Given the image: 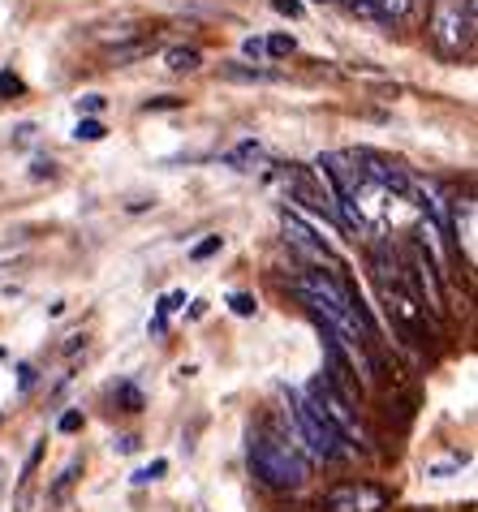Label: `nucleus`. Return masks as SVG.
Listing matches in <instances>:
<instances>
[{
  "mask_svg": "<svg viewBox=\"0 0 478 512\" xmlns=\"http://www.w3.org/2000/svg\"><path fill=\"white\" fill-rule=\"evenodd\" d=\"M306 401H311L323 418H328L336 426V435L345 439V444H358V448H367V426H362V418L354 414V405L345 401L341 392L332 388L323 375H315L311 383H306Z\"/></svg>",
  "mask_w": 478,
  "mask_h": 512,
  "instance_id": "20e7f679",
  "label": "nucleus"
},
{
  "mask_svg": "<svg viewBox=\"0 0 478 512\" xmlns=\"http://www.w3.org/2000/svg\"><path fill=\"white\" fill-rule=\"evenodd\" d=\"M35 375H39L35 366H31V362H22V366H18V388L26 392V388H31V383H35Z\"/></svg>",
  "mask_w": 478,
  "mask_h": 512,
  "instance_id": "c85d7f7f",
  "label": "nucleus"
},
{
  "mask_svg": "<svg viewBox=\"0 0 478 512\" xmlns=\"http://www.w3.org/2000/svg\"><path fill=\"white\" fill-rule=\"evenodd\" d=\"M272 9H276V13H285V18H302V13H306L302 0H272Z\"/></svg>",
  "mask_w": 478,
  "mask_h": 512,
  "instance_id": "a878e982",
  "label": "nucleus"
},
{
  "mask_svg": "<svg viewBox=\"0 0 478 512\" xmlns=\"http://www.w3.org/2000/svg\"><path fill=\"white\" fill-rule=\"evenodd\" d=\"M220 250H224V237H203L199 246L190 250V259H194V263H203V259H212V254H220Z\"/></svg>",
  "mask_w": 478,
  "mask_h": 512,
  "instance_id": "412c9836",
  "label": "nucleus"
},
{
  "mask_svg": "<svg viewBox=\"0 0 478 512\" xmlns=\"http://www.w3.org/2000/svg\"><path fill=\"white\" fill-rule=\"evenodd\" d=\"M177 108H186V99L181 95H156V99H147L143 112H177Z\"/></svg>",
  "mask_w": 478,
  "mask_h": 512,
  "instance_id": "aec40b11",
  "label": "nucleus"
},
{
  "mask_svg": "<svg viewBox=\"0 0 478 512\" xmlns=\"http://www.w3.org/2000/svg\"><path fill=\"white\" fill-rule=\"evenodd\" d=\"M199 65H203L199 48H168V69H173V74H194Z\"/></svg>",
  "mask_w": 478,
  "mask_h": 512,
  "instance_id": "4468645a",
  "label": "nucleus"
},
{
  "mask_svg": "<svg viewBox=\"0 0 478 512\" xmlns=\"http://www.w3.org/2000/svg\"><path fill=\"white\" fill-rule=\"evenodd\" d=\"M78 474H82V461H69V465L61 469V478H56V482H52V491H48V508H61V504L69 500V491H74Z\"/></svg>",
  "mask_w": 478,
  "mask_h": 512,
  "instance_id": "f8f14e48",
  "label": "nucleus"
},
{
  "mask_svg": "<svg viewBox=\"0 0 478 512\" xmlns=\"http://www.w3.org/2000/svg\"><path fill=\"white\" fill-rule=\"evenodd\" d=\"M242 52L250 56V61H263V56H267V52H263V39H246Z\"/></svg>",
  "mask_w": 478,
  "mask_h": 512,
  "instance_id": "c756f323",
  "label": "nucleus"
},
{
  "mask_svg": "<svg viewBox=\"0 0 478 512\" xmlns=\"http://www.w3.org/2000/svg\"><path fill=\"white\" fill-rule=\"evenodd\" d=\"M293 48H298V44H293V35H272V39L263 44L267 56H293Z\"/></svg>",
  "mask_w": 478,
  "mask_h": 512,
  "instance_id": "4be33fe9",
  "label": "nucleus"
},
{
  "mask_svg": "<svg viewBox=\"0 0 478 512\" xmlns=\"http://www.w3.org/2000/svg\"><path fill=\"white\" fill-rule=\"evenodd\" d=\"M224 82H280V69H255V65H220Z\"/></svg>",
  "mask_w": 478,
  "mask_h": 512,
  "instance_id": "9b49d317",
  "label": "nucleus"
},
{
  "mask_svg": "<svg viewBox=\"0 0 478 512\" xmlns=\"http://www.w3.org/2000/svg\"><path fill=\"white\" fill-rule=\"evenodd\" d=\"M164 474H168V461L160 457V461H151V465L138 469V474H134V487H147V482H156V478H164Z\"/></svg>",
  "mask_w": 478,
  "mask_h": 512,
  "instance_id": "a211bd4d",
  "label": "nucleus"
},
{
  "mask_svg": "<svg viewBox=\"0 0 478 512\" xmlns=\"http://www.w3.org/2000/svg\"><path fill=\"white\" fill-rule=\"evenodd\" d=\"M0 358H5V353H0Z\"/></svg>",
  "mask_w": 478,
  "mask_h": 512,
  "instance_id": "72a5a7b5",
  "label": "nucleus"
},
{
  "mask_svg": "<svg viewBox=\"0 0 478 512\" xmlns=\"http://www.w3.org/2000/svg\"><path fill=\"white\" fill-rule=\"evenodd\" d=\"M31 177H35V181L48 177V181H52V177H56V164H52V160H35V164H31Z\"/></svg>",
  "mask_w": 478,
  "mask_h": 512,
  "instance_id": "cd10ccee",
  "label": "nucleus"
},
{
  "mask_svg": "<svg viewBox=\"0 0 478 512\" xmlns=\"http://www.w3.org/2000/svg\"><path fill=\"white\" fill-rule=\"evenodd\" d=\"M156 52V39H138V44H125V48H112L108 61L112 65H130V61H143V56Z\"/></svg>",
  "mask_w": 478,
  "mask_h": 512,
  "instance_id": "ddd939ff",
  "label": "nucleus"
},
{
  "mask_svg": "<svg viewBox=\"0 0 478 512\" xmlns=\"http://www.w3.org/2000/svg\"><path fill=\"white\" fill-rule=\"evenodd\" d=\"M229 164L242 168V173H250L255 164H263V147H259V142H242V147L229 151Z\"/></svg>",
  "mask_w": 478,
  "mask_h": 512,
  "instance_id": "2eb2a0df",
  "label": "nucleus"
},
{
  "mask_svg": "<svg viewBox=\"0 0 478 512\" xmlns=\"http://www.w3.org/2000/svg\"><path fill=\"white\" fill-rule=\"evenodd\" d=\"M108 130H104V121H95V117H82L78 125H74V138L78 142H100Z\"/></svg>",
  "mask_w": 478,
  "mask_h": 512,
  "instance_id": "dca6fc26",
  "label": "nucleus"
},
{
  "mask_svg": "<svg viewBox=\"0 0 478 512\" xmlns=\"http://www.w3.org/2000/svg\"><path fill=\"white\" fill-rule=\"evenodd\" d=\"M384 302H388L392 323L405 327V332H423L427 327V306H418L410 284H384Z\"/></svg>",
  "mask_w": 478,
  "mask_h": 512,
  "instance_id": "9d476101",
  "label": "nucleus"
},
{
  "mask_svg": "<svg viewBox=\"0 0 478 512\" xmlns=\"http://www.w3.org/2000/svg\"><path fill=\"white\" fill-rule=\"evenodd\" d=\"M250 469H255L259 482H267V487H276V491H298V487H306V478H311V461L293 444H285V439H276L267 431L250 435Z\"/></svg>",
  "mask_w": 478,
  "mask_h": 512,
  "instance_id": "f257e3e1",
  "label": "nucleus"
},
{
  "mask_svg": "<svg viewBox=\"0 0 478 512\" xmlns=\"http://www.w3.org/2000/svg\"><path fill=\"white\" fill-rule=\"evenodd\" d=\"M349 160H354V168L371 181V186L388 190V194H401V198L410 194V173H405L401 160H392V155H384V151H371V147L349 151Z\"/></svg>",
  "mask_w": 478,
  "mask_h": 512,
  "instance_id": "423d86ee",
  "label": "nucleus"
},
{
  "mask_svg": "<svg viewBox=\"0 0 478 512\" xmlns=\"http://www.w3.org/2000/svg\"><path fill=\"white\" fill-rule=\"evenodd\" d=\"M379 18H405L410 13V0H371Z\"/></svg>",
  "mask_w": 478,
  "mask_h": 512,
  "instance_id": "6ab92c4d",
  "label": "nucleus"
},
{
  "mask_svg": "<svg viewBox=\"0 0 478 512\" xmlns=\"http://www.w3.org/2000/svg\"><path fill=\"white\" fill-rule=\"evenodd\" d=\"M323 362H328V375H323V379H328V383H332V388H336V392H341V396H345V401H349V405H354V401H362V383H358V366H354V362H349V353L341 349V340H336V336L328 332V327H323Z\"/></svg>",
  "mask_w": 478,
  "mask_h": 512,
  "instance_id": "1a4fd4ad",
  "label": "nucleus"
},
{
  "mask_svg": "<svg viewBox=\"0 0 478 512\" xmlns=\"http://www.w3.org/2000/svg\"><path fill=\"white\" fill-rule=\"evenodd\" d=\"M39 457H44V444H35V448H31V457H26V465H22V482H31V474L39 469Z\"/></svg>",
  "mask_w": 478,
  "mask_h": 512,
  "instance_id": "bb28decb",
  "label": "nucleus"
},
{
  "mask_svg": "<svg viewBox=\"0 0 478 512\" xmlns=\"http://www.w3.org/2000/svg\"><path fill=\"white\" fill-rule=\"evenodd\" d=\"M56 431H61V435L82 431V409H69V414H61V422H56Z\"/></svg>",
  "mask_w": 478,
  "mask_h": 512,
  "instance_id": "393cba45",
  "label": "nucleus"
},
{
  "mask_svg": "<svg viewBox=\"0 0 478 512\" xmlns=\"http://www.w3.org/2000/svg\"><path fill=\"white\" fill-rule=\"evenodd\" d=\"M392 495L375 482H336V487L323 495V508L328 512H384Z\"/></svg>",
  "mask_w": 478,
  "mask_h": 512,
  "instance_id": "6e6552de",
  "label": "nucleus"
},
{
  "mask_svg": "<svg viewBox=\"0 0 478 512\" xmlns=\"http://www.w3.org/2000/svg\"><path fill=\"white\" fill-rule=\"evenodd\" d=\"M100 108H104V99H100V95H87V99H82V112H91V117H95Z\"/></svg>",
  "mask_w": 478,
  "mask_h": 512,
  "instance_id": "473e14b6",
  "label": "nucleus"
},
{
  "mask_svg": "<svg viewBox=\"0 0 478 512\" xmlns=\"http://www.w3.org/2000/svg\"><path fill=\"white\" fill-rule=\"evenodd\" d=\"M13 95H22V78L13 69H0V99H13Z\"/></svg>",
  "mask_w": 478,
  "mask_h": 512,
  "instance_id": "5701e85b",
  "label": "nucleus"
},
{
  "mask_svg": "<svg viewBox=\"0 0 478 512\" xmlns=\"http://www.w3.org/2000/svg\"><path fill=\"white\" fill-rule=\"evenodd\" d=\"M289 405H293V422H298L302 444L311 448L315 457H323V461H345L349 457V444L336 435V426L306 401V392H289Z\"/></svg>",
  "mask_w": 478,
  "mask_h": 512,
  "instance_id": "7ed1b4c3",
  "label": "nucleus"
},
{
  "mask_svg": "<svg viewBox=\"0 0 478 512\" xmlns=\"http://www.w3.org/2000/svg\"><path fill=\"white\" fill-rule=\"evenodd\" d=\"M259 310V302L250 293H233V315H242V319H250Z\"/></svg>",
  "mask_w": 478,
  "mask_h": 512,
  "instance_id": "b1692460",
  "label": "nucleus"
},
{
  "mask_svg": "<svg viewBox=\"0 0 478 512\" xmlns=\"http://www.w3.org/2000/svg\"><path fill=\"white\" fill-rule=\"evenodd\" d=\"M474 26H478V0H435L431 9V44L440 56L457 61L474 48Z\"/></svg>",
  "mask_w": 478,
  "mask_h": 512,
  "instance_id": "f03ea898",
  "label": "nucleus"
},
{
  "mask_svg": "<svg viewBox=\"0 0 478 512\" xmlns=\"http://www.w3.org/2000/svg\"><path fill=\"white\" fill-rule=\"evenodd\" d=\"M138 448V439L134 435H121V439H112V452H121V457H125V452H134Z\"/></svg>",
  "mask_w": 478,
  "mask_h": 512,
  "instance_id": "7c9ffc66",
  "label": "nucleus"
},
{
  "mask_svg": "<svg viewBox=\"0 0 478 512\" xmlns=\"http://www.w3.org/2000/svg\"><path fill=\"white\" fill-rule=\"evenodd\" d=\"M285 186H289V194L298 198V203L306 207V211H315V216H323L336 229L341 224V207H336V198H332V190L323 186V177H319V168H306V164H285Z\"/></svg>",
  "mask_w": 478,
  "mask_h": 512,
  "instance_id": "39448f33",
  "label": "nucleus"
},
{
  "mask_svg": "<svg viewBox=\"0 0 478 512\" xmlns=\"http://www.w3.org/2000/svg\"><path fill=\"white\" fill-rule=\"evenodd\" d=\"M117 401L125 405V414H138V409H143V392H138L134 383H121V388H117Z\"/></svg>",
  "mask_w": 478,
  "mask_h": 512,
  "instance_id": "f3484780",
  "label": "nucleus"
},
{
  "mask_svg": "<svg viewBox=\"0 0 478 512\" xmlns=\"http://www.w3.org/2000/svg\"><path fill=\"white\" fill-rule=\"evenodd\" d=\"M22 250H26V246H0V267L13 263V259H22Z\"/></svg>",
  "mask_w": 478,
  "mask_h": 512,
  "instance_id": "2f4dec72",
  "label": "nucleus"
},
{
  "mask_svg": "<svg viewBox=\"0 0 478 512\" xmlns=\"http://www.w3.org/2000/svg\"><path fill=\"white\" fill-rule=\"evenodd\" d=\"M280 220H285V233H289V241H293V246H298V250L306 254V259H311V263L319 267V272H323V267H328V276L345 280V263L332 254L328 241L315 237V229H311V224H306V220L298 216V211H289V207H285V216H280Z\"/></svg>",
  "mask_w": 478,
  "mask_h": 512,
  "instance_id": "0eeeda50",
  "label": "nucleus"
}]
</instances>
